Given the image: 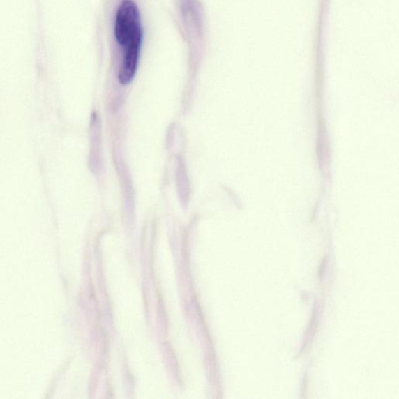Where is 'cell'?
Returning a JSON list of instances; mask_svg holds the SVG:
<instances>
[{
    "mask_svg": "<svg viewBox=\"0 0 399 399\" xmlns=\"http://www.w3.org/2000/svg\"><path fill=\"white\" fill-rule=\"evenodd\" d=\"M115 36L123 50V59L119 70V82H131L137 68L141 50L142 30L137 6L132 0H123L117 10Z\"/></svg>",
    "mask_w": 399,
    "mask_h": 399,
    "instance_id": "cell-1",
    "label": "cell"
}]
</instances>
